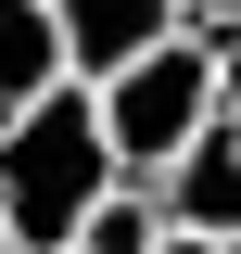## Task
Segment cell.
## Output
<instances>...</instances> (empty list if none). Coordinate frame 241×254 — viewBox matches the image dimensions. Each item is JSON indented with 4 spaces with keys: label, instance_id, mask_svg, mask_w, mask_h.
I'll list each match as a JSON object with an SVG mask.
<instances>
[{
    "label": "cell",
    "instance_id": "52a82bcc",
    "mask_svg": "<svg viewBox=\"0 0 241 254\" xmlns=\"http://www.w3.org/2000/svg\"><path fill=\"white\" fill-rule=\"evenodd\" d=\"M152 254H229V242H190V229H165V242H152Z\"/></svg>",
    "mask_w": 241,
    "mask_h": 254
},
{
    "label": "cell",
    "instance_id": "7a4b0ae2",
    "mask_svg": "<svg viewBox=\"0 0 241 254\" xmlns=\"http://www.w3.org/2000/svg\"><path fill=\"white\" fill-rule=\"evenodd\" d=\"M89 102H102V140H115V178H127V190H152V178H165V165L216 127V64L190 51V38H165L152 64L102 76Z\"/></svg>",
    "mask_w": 241,
    "mask_h": 254
},
{
    "label": "cell",
    "instance_id": "277c9868",
    "mask_svg": "<svg viewBox=\"0 0 241 254\" xmlns=\"http://www.w3.org/2000/svg\"><path fill=\"white\" fill-rule=\"evenodd\" d=\"M51 89H76L63 76V38H51V0H0V127L38 115Z\"/></svg>",
    "mask_w": 241,
    "mask_h": 254
},
{
    "label": "cell",
    "instance_id": "3957f363",
    "mask_svg": "<svg viewBox=\"0 0 241 254\" xmlns=\"http://www.w3.org/2000/svg\"><path fill=\"white\" fill-rule=\"evenodd\" d=\"M51 38H63V76L102 89V76H127L178 38V0H51Z\"/></svg>",
    "mask_w": 241,
    "mask_h": 254
},
{
    "label": "cell",
    "instance_id": "6da1fadb",
    "mask_svg": "<svg viewBox=\"0 0 241 254\" xmlns=\"http://www.w3.org/2000/svg\"><path fill=\"white\" fill-rule=\"evenodd\" d=\"M115 140L89 89H51L38 115L0 127V254H76V229L115 203Z\"/></svg>",
    "mask_w": 241,
    "mask_h": 254
},
{
    "label": "cell",
    "instance_id": "8992f818",
    "mask_svg": "<svg viewBox=\"0 0 241 254\" xmlns=\"http://www.w3.org/2000/svg\"><path fill=\"white\" fill-rule=\"evenodd\" d=\"M216 64V127H241V38H229V51H203Z\"/></svg>",
    "mask_w": 241,
    "mask_h": 254
},
{
    "label": "cell",
    "instance_id": "5b68a950",
    "mask_svg": "<svg viewBox=\"0 0 241 254\" xmlns=\"http://www.w3.org/2000/svg\"><path fill=\"white\" fill-rule=\"evenodd\" d=\"M165 242V216H152V190H115L89 229H76V254H152Z\"/></svg>",
    "mask_w": 241,
    "mask_h": 254
}]
</instances>
